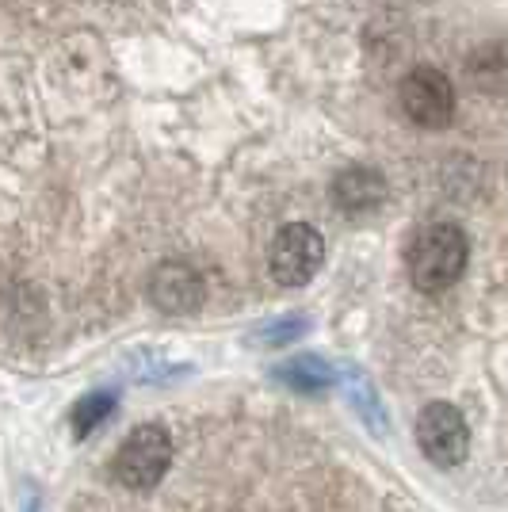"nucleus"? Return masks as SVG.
I'll list each match as a JSON object with an SVG mask.
<instances>
[{"label": "nucleus", "instance_id": "1", "mask_svg": "<svg viewBox=\"0 0 508 512\" xmlns=\"http://www.w3.org/2000/svg\"><path fill=\"white\" fill-rule=\"evenodd\" d=\"M466 260H470V245L466 234L451 222H432L424 226L421 234L413 237L409 245V279L413 287L424 295H440L447 287H455L459 276L466 272Z\"/></svg>", "mask_w": 508, "mask_h": 512}, {"label": "nucleus", "instance_id": "2", "mask_svg": "<svg viewBox=\"0 0 508 512\" xmlns=\"http://www.w3.org/2000/svg\"><path fill=\"white\" fill-rule=\"evenodd\" d=\"M172 463V440L165 428L157 425H142L134 428L123 448L115 451V478L127 486V490H153L165 470Z\"/></svg>", "mask_w": 508, "mask_h": 512}, {"label": "nucleus", "instance_id": "3", "mask_svg": "<svg viewBox=\"0 0 508 512\" xmlns=\"http://www.w3.org/2000/svg\"><path fill=\"white\" fill-rule=\"evenodd\" d=\"M321 264H325V241L314 226L291 222L272 237L268 268L279 287H306L321 272Z\"/></svg>", "mask_w": 508, "mask_h": 512}, {"label": "nucleus", "instance_id": "4", "mask_svg": "<svg viewBox=\"0 0 508 512\" xmlns=\"http://www.w3.org/2000/svg\"><path fill=\"white\" fill-rule=\"evenodd\" d=\"M417 444L432 467L451 470L470 455V428L466 417L447 402H432L417 417Z\"/></svg>", "mask_w": 508, "mask_h": 512}, {"label": "nucleus", "instance_id": "5", "mask_svg": "<svg viewBox=\"0 0 508 512\" xmlns=\"http://www.w3.org/2000/svg\"><path fill=\"white\" fill-rule=\"evenodd\" d=\"M398 96H402V111L409 123H417V127H447L451 123V115H455V88L447 81L440 69H413V73H405L402 88H398Z\"/></svg>", "mask_w": 508, "mask_h": 512}, {"label": "nucleus", "instance_id": "6", "mask_svg": "<svg viewBox=\"0 0 508 512\" xmlns=\"http://www.w3.org/2000/svg\"><path fill=\"white\" fill-rule=\"evenodd\" d=\"M149 299H153V306L161 314L184 318V314H195L203 306L207 283H203V276L191 268L188 260H165L149 276Z\"/></svg>", "mask_w": 508, "mask_h": 512}, {"label": "nucleus", "instance_id": "7", "mask_svg": "<svg viewBox=\"0 0 508 512\" xmlns=\"http://www.w3.org/2000/svg\"><path fill=\"white\" fill-rule=\"evenodd\" d=\"M333 199L340 211L348 214H371L382 207L386 199V180L375 169H344L333 184Z\"/></svg>", "mask_w": 508, "mask_h": 512}, {"label": "nucleus", "instance_id": "8", "mask_svg": "<svg viewBox=\"0 0 508 512\" xmlns=\"http://www.w3.org/2000/svg\"><path fill=\"white\" fill-rule=\"evenodd\" d=\"M276 375L287 386H295V390H306V394H318V390H325V386L333 383V371H329V363L318 360V356H295V360L279 363Z\"/></svg>", "mask_w": 508, "mask_h": 512}, {"label": "nucleus", "instance_id": "9", "mask_svg": "<svg viewBox=\"0 0 508 512\" xmlns=\"http://www.w3.org/2000/svg\"><path fill=\"white\" fill-rule=\"evenodd\" d=\"M111 409H115L111 394H88V398H81L77 409H73V432L77 436H92L111 417Z\"/></svg>", "mask_w": 508, "mask_h": 512}, {"label": "nucleus", "instance_id": "10", "mask_svg": "<svg viewBox=\"0 0 508 512\" xmlns=\"http://www.w3.org/2000/svg\"><path fill=\"white\" fill-rule=\"evenodd\" d=\"M306 333V321L302 318H287L279 321V325H268V329H260V341L264 344H291L298 341Z\"/></svg>", "mask_w": 508, "mask_h": 512}]
</instances>
